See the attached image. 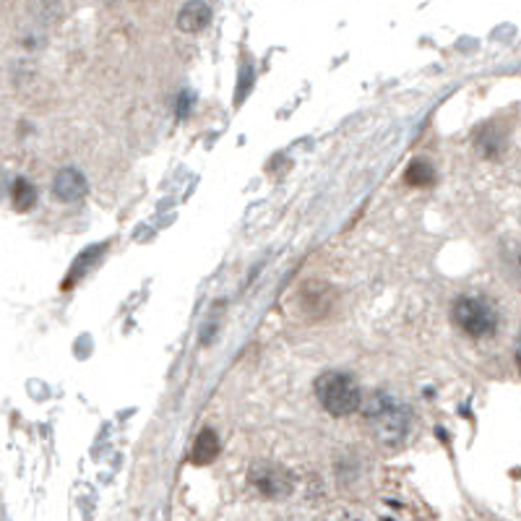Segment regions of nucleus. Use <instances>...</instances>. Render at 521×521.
<instances>
[{
	"label": "nucleus",
	"instance_id": "obj_9",
	"mask_svg": "<svg viewBox=\"0 0 521 521\" xmlns=\"http://www.w3.org/2000/svg\"><path fill=\"white\" fill-rule=\"evenodd\" d=\"M435 180L433 167L428 165V162H423V159H417V162H412L409 165V170H407V183L409 185H431Z\"/></svg>",
	"mask_w": 521,
	"mask_h": 521
},
{
	"label": "nucleus",
	"instance_id": "obj_5",
	"mask_svg": "<svg viewBox=\"0 0 521 521\" xmlns=\"http://www.w3.org/2000/svg\"><path fill=\"white\" fill-rule=\"evenodd\" d=\"M89 191V183L84 175L79 173V170H60V173L55 175V180H52V193H55V198L58 201H63V204H76V201H82L84 196H87Z\"/></svg>",
	"mask_w": 521,
	"mask_h": 521
},
{
	"label": "nucleus",
	"instance_id": "obj_8",
	"mask_svg": "<svg viewBox=\"0 0 521 521\" xmlns=\"http://www.w3.org/2000/svg\"><path fill=\"white\" fill-rule=\"evenodd\" d=\"M11 198H13L16 212H29L37 204V191H35V185L27 177H16L13 188H11Z\"/></svg>",
	"mask_w": 521,
	"mask_h": 521
},
{
	"label": "nucleus",
	"instance_id": "obj_10",
	"mask_svg": "<svg viewBox=\"0 0 521 521\" xmlns=\"http://www.w3.org/2000/svg\"><path fill=\"white\" fill-rule=\"evenodd\" d=\"M323 521H365V519H362L360 514H354V511H345V509H342V511H331V514H329Z\"/></svg>",
	"mask_w": 521,
	"mask_h": 521
},
{
	"label": "nucleus",
	"instance_id": "obj_6",
	"mask_svg": "<svg viewBox=\"0 0 521 521\" xmlns=\"http://www.w3.org/2000/svg\"><path fill=\"white\" fill-rule=\"evenodd\" d=\"M212 21V8L204 0H188L177 11V29L185 35H198L209 27Z\"/></svg>",
	"mask_w": 521,
	"mask_h": 521
},
{
	"label": "nucleus",
	"instance_id": "obj_1",
	"mask_svg": "<svg viewBox=\"0 0 521 521\" xmlns=\"http://www.w3.org/2000/svg\"><path fill=\"white\" fill-rule=\"evenodd\" d=\"M360 409H362L368 428L373 431V438L381 446H399L409 433L412 415L407 404H401L396 396H391L386 391H376L370 399L362 401Z\"/></svg>",
	"mask_w": 521,
	"mask_h": 521
},
{
	"label": "nucleus",
	"instance_id": "obj_4",
	"mask_svg": "<svg viewBox=\"0 0 521 521\" xmlns=\"http://www.w3.org/2000/svg\"><path fill=\"white\" fill-rule=\"evenodd\" d=\"M248 479H251V485L259 490L260 495L268 498V501H284V498H290L292 490H295V478H292V472H290L287 467L271 464V462H259V464H253L251 472H248Z\"/></svg>",
	"mask_w": 521,
	"mask_h": 521
},
{
	"label": "nucleus",
	"instance_id": "obj_2",
	"mask_svg": "<svg viewBox=\"0 0 521 521\" xmlns=\"http://www.w3.org/2000/svg\"><path fill=\"white\" fill-rule=\"evenodd\" d=\"M315 399L334 417H347L362 407L360 386L349 378L347 373H337V370L315 378Z\"/></svg>",
	"mask_w": 521,
	"mask_h": 521
},
{
	"label": "nucleus",
	"instance_id": "obj_7",
	"mask_svg": "<svg viewBox=\"0 0 521 521\" xmlns=\"http://www.w3.org/2000/svg\"><path fill=\"white\" fill-rule=\"evenodd\" d=\"M219 451H222V446H219L217 433L206 428V431H201V433H198V438H196L191 459H193V464L204 467V464H212V462L217 459Z\"/></svg>",
	"mask_w": 521,
	"mask_h": 521
},
{
	"label": "nucleus",
	"instance_id": "obj_3",
	"mask_svg": "<svg viewBox=\"0 0 521 521\" xmlns=\"http://www.w3.org/2000/svg\"><path fill=\"white\" fill-rule=\"evenodd\" d=\"M454 321L472 339L493 337L495 329H498V313H495V307L487 303L485 298H475V295H464V298H459L454 303Z\"/></svg>",
	"mask_w": 521,
	"mask_h": 521
}]
</instances>
